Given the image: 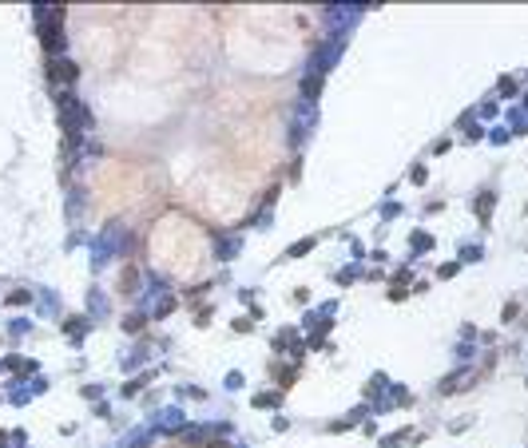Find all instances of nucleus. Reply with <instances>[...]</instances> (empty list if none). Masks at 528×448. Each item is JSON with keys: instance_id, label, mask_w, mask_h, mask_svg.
Returning <instances> with one entry per match:
<instances>
[{"instance_id": "nucleus-1", "label": "nucleus", "mask_w": 528, "mask_h": 448, "mask_svg": "<svg viewBox=\"0 0 528 448\" xmlns=\"http://www.w3.org/2000/svg\"><path fill=\"white\" fill-rule=\"evenodd\" d=\"M52 68H56V72H52L56 80H76V64H68V60H56Z\"/></svg>"}, {"instance_id": "nucleus-2", "label": "nucleus", "mask_w": 528, "mask_h": 448, "mask_svg": "<svg viewBox=\"0 0 528 448\" xmlns=\"http://www.w3.org/2000/svg\"><path fill=\"white\" fill-rule=\"evenodd\" d=\"M477 210H481V218L492 210V195H481V203H477Z\"/></svg>"}]
</instances>
